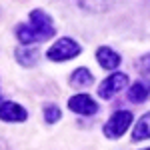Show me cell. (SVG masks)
<instances>
[{
  "label": "cell",
  "mask_w": 150,
  "mask_h": 150,
  "mask_svg": "<svg viewBox=\"0 0 150 150\" xmlns=\"http://www.w3.org/2000/svg\"><path fill=\"white\" fill-rule=\"evenodd\" d=\"M16 36L22 44H32V42H42L54 36V24L52 18L42 10L30 12V22L22 24L16 28Z\"/></svg>",
  "instance_id": "cell-1"
},
{
  "label": "cell",
  "mask_w": 150,
  "mask_h": 150,
  "mask_svg": "<svg viewBox=\"0 0 150 150\" xmlns=\"http://www.w3.org/2000/svg\"><path fill=\"white\" fill-rule=\"evenodd\" d=\"M80 54V46L72 40V38H60L54 42V46L48 50V58L54 62H62V60H70V58Z\"/></svg>",
  "instance_id": "cell-2"
},
{
  "label": "cell",
  "mask_w": 150,
  "mask_h": 150,
  "mask_svg": "<svg viewBox=\"0 0 150 150\" xmlns=\"http://www.w3.org/2000/svg\"><path fill=\"white\" fill-rule=\"evenodd\" d=\"M130 122H132V114L128 110L114 112V114L110 116V120L106 122V126H104V134L108 138H120L126 132V128L130 126Z\"/></svg>",
  "instance_id": "cell-3"
},
{
  "label": "cell",
  "mask_w": 150,
  "mask_h": 150,
  "mask_svg": "<svg viewBox=\"0 0 150 150\" xmlns=\"http://www.w3.org/2000/svg\"><path fill=\"white\" fill-rule=\"evenodd\" d=\"M126 84H128V76H126V74H122V72H116V74L108 76V78L100 84L98 94H100L102 98H112V96H114L116 92H120Z\"/></svg>",
  "instance_id": "cell-4"
},
{
  "label": "cell",
  "mask_w": 150,
  "mask_h": 150,
  "mask_svg": "<svg viewBox=\"0 0 150 150\" xmlns=\"http://www.w3.org/2000/svg\"><path fill=\"white\" fill-rule=\"evenodd\" d=\"M68 108L72 112H78L84 116H92L98 112V104L94 102L88 94H76L68 100Z\"/></svg>",
  "instance_id": "cell-5"
},
{
  "label": "cell",
  "mask_w": 150,
  "mask_h": 150,
  "mask_svg": "<svg viewBox=\"0 0 150 150\" xmlns=\"http://www.w3.org/2000/svg\"><path fill=\"white\" fill-rule=\"evenodd\" d=\"M0 120H4V122H22V120H26V110L16 102H2L0 104Z\"/></svg>",
  "instance_id": "cell-6"
},
{
  "label": "cell",
  "mask_w": 150,
  "mask_h": 150,
  "mask_svg": "<svg viewBox=\"0 0 150 150\" xmlns=\"http://www.w3.org/2000/svg\"><path fill=\"white\" fill-rule=\"evenodd\" d=\"M96 60H98V64L106 70H114L118 68V64H120V56L116 54L114 50H110V48H98V52H96Z\"/></svg>",
  "instance_id": "cell-7"
},
{
  "label": "cell",
  "mask_w": 150,
  "mask_h": 150,
  "mask_svg": "<svg viewBox=\"0 0 150 150\" xmlns=\"http://www.w3.org/2000/svg\"><path fill=\"white\" fill-rule=\"evenodd\" d=\"M150 96V82H136L130 90H128V100L136 104H142Z\"/></svg>",
  "instance_id": "cell-8"
},
{
  "label": "cell",
  "mask_w": 150,
  "mask_h": 150,
  "mask_svg": "<svg viewBox=\"0 0 150 150\" xmlns=\"http://www.w3.org/2000/svg\"><path fill=\"white\" fill-rule=\"evenodd\" d=\"M146 138H150V112L140 118L138 124L134 126V132H132V140H136V142Z\"/></svg>",
  "instance_id": "cell-9"
},
{
  "label": "cell",
  "mask_w": 150,
  "mask_h": 150,
  "mask_svg": "<svg viewBox=\"0 0 150 150\" xmlns=\"http://www.w3.org/2000/svg\"><path fill=\"white\" fill-rule=\"evenodd\" d=\"M92 74L88 72V68H76L74 70V74L70 76V84L74 86V88H82V86H88V84H92Z\"/></svg>",
  "instance_id": "cell-10"
},
{
  "label": "cell",
  "mask_w": 150,
  "mask_h": 150,
  "mask_svg": "<svg viewBox=\"0 0 150 150\" xmlns=\"http://www.w3.org/2000/svg\"><path fill=\"white\" fill-rule=\"evenodd\" d=\"M16 58L22 66H32L38 60V52L32 50V48H22V50H16Z\"/></svg>",
  "instance_id": "cell-11"
},
{
  "label": "cell",
  "mask_w": 150,
  "mask_h": 150,
  "mask_svg": "<svg viewBox=\"0 0 150 150\" xmlns=\"http://www.w3.org/2000/svg\"><path fill=\"white\" fill-rule=\"evenodd\" d=\"M44 118H46L48 124L56 122L58 118H60V110H58V106H46V108H44Z\"/></svg>",
  "instance_id": "cell-12"
},
{
  "label": "cell",
  "mask_w": 150,
  "mask_h": 150,
  "mask_svg": "<svg viewBox=\"0 0 150 150\" xmlns=\"http://www.w3.org/2000/svg\"><path fill=\"white\" fill-rule=\"evenodd\" d=\"M138 68L142 72H150V54H146V56H142L138 60Z\"/></svg>",
  "instance_id": "cell-13"
},
{
  "label": "cell",
  "mask_w": 150,
  "mask_h": 150,
  "mask_svg": "<svg viewBox=\"0 0 150 150\" xmlns=\"http://www.w3.org/2000/svg\"><path fill=\"white\" fill-rule=\"evenodd\" d=\"M0 150H8V148H6V144H4L2 140H0Z\"/></svg>",
  "instance_id": "cell-14"
},
{
  "label": "cell",
  "mask_w": 150,
  "mask_h": 150,
  "mask_svg": "<svg viewBox=\"0 0 150 150\" xmlns=\"http://www.w3.org/2000/svg\"><path fill=\"white\" fill-rule=\"evenodd\" d=\"M144 150H150V148H144Z\"/></svg>",
  "instance_id": "cell-15"
}]
</instances>
